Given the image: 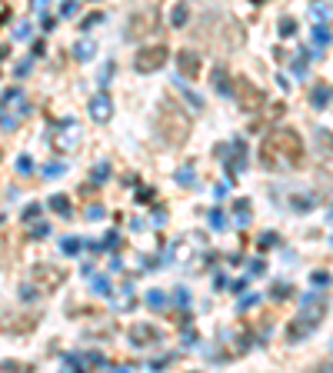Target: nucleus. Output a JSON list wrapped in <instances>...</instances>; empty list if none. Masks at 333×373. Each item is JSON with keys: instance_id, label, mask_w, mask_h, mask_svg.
<instances>
[{"instance_id": "f257e3e1", "label": "nucleus", "mask_w": 333, "mask_h": 373, "mask_svg": "<svg viewBox=\"0 0 333 373\" xmlns=\"http://www.w3.org/2000/svg\"><path fill=\"white\" fill-rule=\"evenodd\" d=\"M27 114H30L27 94L20 87H7L4 94H0V130H17Z\"/></svg>"}, {"instance_id": "4d7b16f0", "label": "nucleus", "mask_w": 333, "mask_h": 373, "mask_svg": "<svg viewBox=\"0 0 333 373\" xmlns=\"http://www.w3.org/2000/svg\"><path fill=\"white\" fill-rule=\"evenodd\" d=\"M33 4V10H47V4H50V0H30Z\"/></svg>"}, {"instance_id": "4468645a", "label": "nucleus", "mask_w": 333, "mask_h": 373, "mask_svg": "<svg viewBox=\"0 0 333 373\" xmlns=\"http://www.w3.org/2000/svg\"><path fill=\"white\" fill-rule=\"evenodd\" d=\"M330 97H333V90L327 87V83H317L313 94H310V107H313V110H323L330 103Z\"/></svg>"}, {"instance_id": "f8f14e48", "label": "nucleus", "mask_w": 333, "mask_h": 373, "mask_svg": "<svg viewBox=\"0 0 333 373\" xmlns=\"http://www.w3.org/2000/svg\"><path fill=\"white\" fill-rule=\"evenodd\" d=\"M173 87H177V90H180V94H183V100H187V107L200 114V110H203V97H200V94H194V90H190L187 83L180 80V77H173Z\"/></svg>"}, {"instance_id": "a211bd4d", "label": "nucleus", "mask_w": 333, "mask_h": 373, "mask_svg": "<svg viewBox=\"0 0 333 373\" xmlns=\"http://www.w3.org/2000/svg\"><path fill=\"white\" fill-rule=\"evenodd\" d=\"M173 180H177L180 187H194V184H197L194 164H183V167H177V170H173Z\"/></svg>"}, {"instance_id": "4be33fe9", "label": "nucleus", "mask_w": 333, "mask_h": 373, "mask_svg": "<svg viewBox=\"0 0 333 373\" xmlns=\"http://www.w3.org/2000/svg\"><path fill=\"white\" fill-rule=\"evenodd\" d=\"M307 67H310V54L307 50L296 54V60H293V77L296 80H307Z\"/></svg>"}, {"instance_id": "6e6552de", "label": "nucleus", "mask_w": 333, "mask_h": 373, "mask_svg": "<svg viewBox=\"0 0 333 373\" xmlns=\"http://www.w3.org/2000/svg\"><path fill=\"white\" fill-rule=\"evenodd\" d=\"M317 327H320V320H313V316L300 313V316H296V320H293V323L287 327V340H290V343H300L303 336H310V333H313Z\"/></svg>"}, {"instance_id": "2f4dec72", "label": "nucleus", "mask_w": 333, "mask_h": 373, "mask_svg": "<svg viewBox=\"0 0 333 373\" xmlns=\"http://www.w3.org/2000/svg\"><path fill=\"white\" fill-rule=\"evenodd\" d=\"M103 217H107V210H103L100 203H94V207H87V220H90V223H100Z\"/></svg>"}, {"instance_id": "f03ea898", "label": "nucleus", "mask_w": 333, "mask_h": 373, "mask_svg": "<svg viewBox=\"0 0 333 373\" xmlns=\"http://www.w3.org/2000/svg\"><path fill=\"white\" fill-rule=\"evenodd\" d=\"M153 130H157V137L164 140V144H183L187 133H190V120L177 107H160Z\"/></svg>"}, {"instance_id": "473e14b6", "label": "nucleus", "mask_w": 333, "mask_h": 373, "mask_svg": "<svg viewBox=\"0 0 333 373\" xmlns=\"http://www.w3.org/2000/svg\"><path fill=\"white\" fill-rule=\"evenodd\" d=\"M63 367H67V370H83V357H77V353H63Z\"/></svg>"}, {"instance_id": "bf43d9fd", "label": "nucleus", "mask_w": 333, "mask_h": 373, "mask_svg": "<svg viewBox=\"0 0 333 373\" xmlns=\"http://www.w3.org/2000/svg\"><path fill=\"white\" fill-rule=\"evenodd\" d=\"M330 243H333V237H330Z\"/></svg>"}, {"instance_id": "864d4df0", "label": "nucleus", "mask_w": 333, "mask_h": 373, "mask_svg": "<svg viewBox=\"0 0 333 373\" xmlns=\"http://www.w3.org/2000/svg\"><path fill=\"white\" fill-rule=\"evenodd\" d=\"M20 297H24V300H33V297H37V287H30V283H27L24 290H20Z\"/></svg>"}, {"instance_id": "393cba45", "label": "nucleus", "mask_w": 333, "mask_h": 373, "mask_svg": "<svg viewBox=\"0 0 333 373\" xmlns=\"http://www.w3.org/2000/svg\"><path fill=\"white\" fill-rule=\"evenodd\" d=\"M94 54H97V47L90 44V40H80V44L74 47V57H77V60H90Z\"/></svg>"}, {"instance_id": "412c9836", "label": "nucleus", "mask_w": 333, "mask_h": 373, "mask_svg": "<svg viewBox=\"0 0 333 373\" xmlns=\"http://www.w3.org/2000/svg\"><path fill=\"white\" fill-rule=\"evenodd\" d=\"M214 87H217V94H223V97H230L233 90H230V74H226L223 67H217L214 70Z\"/></svg>"}, {"instance_id": "58836bf2", "label": "nucleus", "mask_w": 333, "mask_h": 373, "mask_svg": "<svg viewBox=\"0 0 333 373\" xmlns=\"http://www.w3.org/2000/svg\"><path fill=\"white\" fill-rule=\"evenodd\" d=\"M40 214H44V207H40V203H30V207L24 210V220H37Z\"/></svg>"}, {"instance_id": "39448f33", "label": "nucleus", "mask_w": 333, "mask_h": 373, "mask_svg": "<svg viewBox=\"0 0 333 373\" xmlns=\"http://www.w3.org/2000/svg\"><path fill=\"white\" fill-rule=\"evenodd\" d=\"M177 77H180V80H197V77H200V54L197 50H177Z\"/></svg>"}, {"instance_id": "cd10ccee", "label": "nucleus", "mask_w": 333, "mask_h": 373, "mask_svg": "<svg viewBox=\"0 0 333 373\" xmlns=\"http://www.w3.org/2000/svg\"><path fill=\"white\" fill-rule=\"evenodd\" d=\"M207 220H210V227H214V230H223V227H226V214H223L220 207H214V210H210V214H207Z\"/></svg>"}, {"instance_id": "37998d69", "label": "nucleus", "mask_w": 333, "mask_h": 373, "mask_svg": "<svg viewBox=\"0 0 333 373\" xmlns=\"http://www.w3.org/2000/svg\"><path fill=\"white\" fill-rule=\"evenodd\" d=\"M260 247H264V250L267 247H277V234H273V230H267V234L260 237Z\"/></svg>"}, {"instance_id": "7c9ffc66", "label": "nucleus", "mask_w": 333, "mask_h": 373, "mask_svg": "<svg viewBox=\"0 0 333 373\" xmlns=\"http://www.w3.org/2000/svg\"><path fill=\"white\" fill-rule=\"evenodd\" d=\"M63 170H67V164H63V160H57V164H47V167H40V173H44V177H60Z\"/></svg>"}, {"instance_id": "9d476101", "label": "nucleus", "mask_w": 333, "mask_h": 373, "mask_svg": "<svg viewBox=\"0 0 333 373\" xmlns=\"http://www.w3.org/2000/svg\"><path fill=\"white\" fill-rule=\"evenodd\" d=\"M63 277H67V273L57 270V267H47V263H40V267H37L40 290H54V287H60V283H63Z\"/></svg>"}, {"instance_id": "72a5a7b5", "label": "nucleus", "mask_w": 333, "mask_h": 373, "mask_svg": "<svg viewBox=\"0 0 333 373\" xmlns=\"http://www.w3.org/2000/svg\"><path fill=\"white\" fill-rule=\"evenodd\" d=\"M267 273V263L264 260H250V267H247V277H264Z\"/></svg>"}, {"instance_id": "a878e982", "label": "nucleus", "mask_w": 333, "mask_h": 373, "mask_svg": "<svg viewBox=\"0 0 333 373\" xmlns=\"http://www.w3.org/2000/svg\"><path fill=\"white\" fill-rule=\"evenodd\" d=\"M107 177H110V164H107V160H100V164L94 167V173H90V180H94V187H100Z\"/></svg>"}, {"instance_id": "ea45409f", "label": "nucleus", "mask_w": 333, "mask_h": 373, "mask_svg": "<svg viewBox=\"0 0 333 373\" xmlns=\"http://www.w3.org/2000/svg\"><path fill=\"white\" fill-rule=\"evenodd\" d=\"M77 13V0H63L60 4V17H74Z\"/></svg>"}, {"instance_id": "a18cd8bd", "label": "nucleus", "mask_w": 333, "mask_h": 373, "mask_svg": "<svg viewBox=\"0 0 333 373\" xmlns=\"http://www.w3.org/2000/svg\"><path fill=\"white\" fill-rule=\"evenodd\" d=\"M117 243H120V234H117V230H110V234H107V240H103V250H113Z\"/></svg>"}, {"instance_id": "c03bdc74", "label": "nucleus", "mask_w": 333, "mask_h": 373, "mask_svg": "<svg viewBox=\"0 0 333 373\" xmlns=\"http://www.w3.org/2000/svg\"><path fill=\"white\" fill-rule=\"evenodd\" d=\"M97 24H103V13H90V17L83 20L80 27H83V30H90V27H97Z\"/></svg>"}, {"instance_id": "f3484780", "label": "nucleus", "mask_w": 333, "mask_h": 373, "mask_svg": "<svg viewBox=\"0 0 333 373\" xmlns=\"http://www.w3.org/2000/svg\"><path fill=\"white\" fill-rule=\"evenodd\" d=\"M313 144L320 147L323 157H333V137H330V130H323V127H320V130H313Z\"/></svg>"}, {"instance_id": "20e7f679", "label": "nucleus", "mask_w": 333, "mask_h": 373, "mask_svg": "<svg viewBox=\"0 0 333 373\" xmlns=\"http://www.w3.org/2000/svg\"><path fill=\"white\" fill-rule=\"evenodd\" d=\"M167 60H170V50L164 44L144 47V50H137V57H133V70H137V74H157Z\"/></svg>"}, {"instance_id": "5701e85b", "label": "nucleus", "mask_w": 333, "mask_h": 373, "mask_svg": "<svg viewBox=\"0 0 333 373\" xmlns=\"http://www.w3.org/2000/svg\"><path fill=\"white\" fill-rule=\"evenodd\" d=\"M147 307H150V310H164L167 307V293L164 290H147Z\"/></svg>"}, {"instance_id": "bb28decb", "label": "nucleus", "mask_w": 333, "mask_h": 373, "mask_svg": "<svg viewBox=\"0 0 333 373\" xmlns=\"http://www.w3.org/2000/svg\"><path fill=\"white\" fill-rule=\"evenodd\" d=\"M83 367H107V357L100 350H90V353H83Z\"/></svg>"}, {"instance_id": "2eb2a0df", "label": "nucleus", "mask_w": 333, "mask_h": 373, "mask_svg": "<svg viewBox=\"0 0 333 373\" xmlns=\"http://www.w3.org/2000/svg\"><path fill=\"white\" fill-rule=\"evenodd\" d=\"M313 44H317V50H327V47L333 44V33H330V27L327 24H313Z\"/></svg>"}, {"instance_id": "5fc2aeb1", "label": "nucleus", "mask_w": 333, "mask_h": 373, "mask_svg": "<svg viewBox=\"0 0 333 373\" xmlns=\"http://www.w3.org/2000/svg\"><path fill=\"white\" fill-rule=\"evenodd\" d=\"M223 287H226V277H223V273H217V277H214V290H223Z\"/></svg>"}, {"instance_id": "f704fd0d", "label": "nucleus", "mask_w": 333, "mask_h": 373, "mask_svg": "<svg viewBox=\"0 0 333 373\" xmlns=\"http://www.w3.org/2000/svg\"><path fill=\"white\" fill-rule=\"evenodd\" d=\"M293 33H296V24L290 17H283L280 20V37H293Z\"/></svg>"}, {"instance_id": "8fccbe9b", "label": "nucleus", "mask_w": 333, "mask_h": 373, "mask_svg": "<svg viewBox=\"0 0 333 373\" xmlns=\"http://www.w3.org/2000/svg\"><path fill=\"white\" fill-rule=\"evenodd\" d=\"M183 343H187V347H197V343H200V340H197V333H194V330H183Z\"/></svg>"}, {"instance_id": "e433bc0d", "label": "nucleus", "mask_w": 333, "mask_h": 373, "mask_svg": "<svg viewBox=\"0 0 333 373\" xmlns=\"http://www.w3.org/2000/svg\"><path fill=\"white\" fill-rule=\"evenodd\" d=\"M270 297H273V300H287V297H290V287H287V283H273Z\"/></svg>"}, {"instance_id": "c85d7f7f", "label": "nucleus", "mask_w": 333, "mask_h": 373, "mask_svg": "<svg viewBox=\"0 0 333 373\" xmlns=\"http://www.w3.org/2000/svg\"><path fill=\"white\" fill-rule=\"evenodd\" d=\"M170 24H173V27H183V24H187V4H177L173 10H170Z\"/></svg>"}, {"instance_id": "aec40b11", "label": "nucleus", "mask_w": 333, "mask_h": 373, "mask_svg": "<svg viewBox=\"0 0 333 373\" xmlns=\"http://www.w3.org/2000/svg\"><path fill=\"white\" fill-rule=\"evenodd\" d=\"M313 197H310V193H293V197H290V207H293L296 210V214H310V210H313Z\"/></svg>"}, {"instance_id": "1a4fd4ad", "label": "nucleus", "mask_w": 333, "mask_h": 373, "mask_svg": "<svg viewBox=\"0 0 333 373\" xmlns=\"http://www.w3.org/2000/svg\"><path fill=\"white\" fill-rule=\"evenodd\" d=\"M90 117H94V123H110V117H113V100L107 94H97L94 100H90Z\"/></svg>"}, {"instance_id": "7ed1b4c3", "label": "nucleus", "mask_w": 333, "mask_h": 373, "mask_svg": "<svg viewBox=\"0 0 333 373\" xmlns=\"http://www.w3.org/2000/svg\"><path fill=\"white\" fill-rule=\"evenodd\" d=\"M267 147H273V150H280V157H287L290 167L300 164L303 157V140L296 130H287V127H280V130H273L270 137H267Z\"/></svg>"}, {"instance_id": "c9c22d12", "label": "nucleus", "mask_w": 333, "mask_h": 373, "mask_svg": "<svg viewBox=\"0 0 333 373\" xmlns=\"http://www.w3.org/2000/svg\"><path fill=\"white\" fill-rule=\"evenodd\" d=\"M173 304H177V307H187V304H190V290L177 287V290H173Z\"/></svg>"}, {"instance_id": "dca6fc26", "label": "nucleus", "mask_w": 333, "mask_h": 373, "mask_svg": "<svg viewBox=\"0 0 333 373\" xmlns=\"http://www.w3.org/2000/svg\"><path fill=\"white\" fill-rule=\"evenodd\" d=\"M47 207L54 210V214H60V217H70L74 210H70V197L67 193H54L50 200H47Z\"/></svg>"}, {"instance_id": "6e6d98bb", "label": "nucleus", "mask_w": 333, "mask_h": 373, "mask_svg": "<svg viewBox=\"0 0 333 373\" xmlns=\"http://www.w3.org/2000/svg\"><path fill=\"white\" fill-rule=\"evenodd\" d=\"M110 270H113V273H120V270H124V260L113 257V260H110Z\"/></svg>"}, {"instance_id": "423d86ee", "label": "nucleus", "mask_w": 333, "mask_h": 373, "mask_svg": "<svg viewBox=\"0 0 333 373\" xmlns=\"http://www.w3.org/2000/svg\"><path fill=\"white\" fill-rule=\"evenodd\" d=\"M233 100H237L240 107L250 110V107H260V103H264V94H260L250 80H243V77H240V80H237V90H233Z\"/></svg>"}, {"instance_id": "de8ad7c7", "label": "nucleus", "mask_w": 333, "mask_h": 373, "mask_svg": "<svg viewBox=\"0 0 333 373\" xmlns=\"http://www.w3.org/2000/svg\"><path fill=\"white\" fill-rule=\"evenodd\" d=\"M30 37V24H20L17 30H13V40H27Z\"/></svg>"}, {"instance_id": "603ef678", "label": "nucleus", "mask_w": 333, "mask_h": 373, "mask_svg": "<svg viewBox=\"0 0 333 373\" xmlns=\"http://www.w3.org/2000/svg\"><path fill=\"white\" fill-rule=\"evenodd\" d=\"M247 280H250V277L237 280V283H226V287H230V293H243V290H247Z\"/></svg>"}, {"instance_id": "c756f323", "label": "nucleus", "mask_w": 333, "mask_h": 373, "mask_svg": "<svg viewBox=\"0 0 333 373\" xmlns=\"http://www.w3.org/2000/svg\"><path fill=\"white\" fill-rule=\"evenodd\" d=\"M60 250H63V253H80L83 243L77 240V237H63V240H60Z\"/></svg>"}, {"instance_id": "ddd939ff", "label": "nucleus", "mask_w": 333, "mask_h": 373, "mask_svg": "<svg viewBox=\"0 0 333 373\" xmlns=\"http://www.w3.org/2000/svg\"><path fill=\"white\" fill-rule=\"evenodd\" d=\"M170 260H177V263H190V260H194V243H190V240H177L173 247H170Z\"/></svg>"}, {"instance_id": "09e8293b", "label": "nucleus", "mask_w": 333, "mask_h": 373, "mask_svg": "<svg viewBox=\"0 0 333 373\" xmlns=\"http://www.w3.org/2000/svg\"><path fill=\"white\" fill-rule=\"evenodd\" d=\"M17 170H20V173H30V170H33V160H30V157H20V160H17Z\"/></svg>"}, {"instance_id": "052dcab7", "label": "nucleus", "mask_w": 333, "mask_h": 373, "mask_svg": "<svg viewBox=\"0 0 333 373\" xmlns=\"http://www.w3.org/2000/svg\"><path fill=\"white\" fill-rule=\"evenodd\" d=\"M313 4H317V0H313Z\"/></svg>"}, {"instance_id": "4c0bfd02", "label": "nucleus", "mask_w": 333, "mask_h": 373, "mask_svg": "<svg viewBox=\"0 0 333 373\" xmlns=\"http://www.w3.org/2000/svg\"><path fill=\"white\" fill-rule=\"evenodd\" d=\"M310 280H313V287H330V283H333V280H330V273H323V270H317Z\"/></svg>"}, {"instance_id": "b1692460", "label": "nucleus", "mask_w": 333, "mask_h": 373, "mask_svg": "<svg viewBox=\"0 0 333 373\" xmlns=\"http://www.w3.org/2000/svg\"><path fill=\"white\" fill-rule=\"evenodd\" d=\"M90 290H94L97 297H110V280H107V277H97V273H94V277H90Z\"/></svg>"}, {"instance_id": "13d9d810", "label": "nucleus", "mask_w": 333, "mask_h": 373, "mask_svg": "<svg viewBox=\"0 0 333 373\" xmlns=\"http://www.w3.org/2000/svg\"><path fill=\"white\" fill-rule=\"evenodd\" d=\"M330 220H333V210H330Z\"/></svg>"}, {"instance_id": "9b49d317", "label": "nucleus", "mask_w": 333, "mask_h": 373, "mask_svg": "<svg viewBox=\"0 0 333 373\" xmlns=\"http://www.w3.org/2000/svg\"><path fill=\"white\" fill-rule=\"evenodd\" d=\"M160 333L153 327H147V323H137V327L130 330V343L133 347H150V343H157Z\"/></svg>"}, {"instance_id": "a19ab883", "label": "nucleus", "mask_w": 333, "mask_h": 373, "mask_svg": "<svg viewBox=\"0 0 333 373\" xmlns=\"http://www.w3.org/2000/svg\"><path fill=\"white\" fill-rule=\"evenodd\" d=\"M110 77H113V63H103L100 77H97V80H100V87H107V83H110Z\"/></svg>"}, {"instance_id": "79ce46f5", "label": "nucleus", "mask_w": 333, "mask_h": 373, "mask_svg": "<svg viewBox=\"0 0 333 373\" xmlns=\"http://www.w3.org/2000/svg\"><path fill=\"white\" fill-rule=\"evenodd\" d=\"M47 234H50V223H37V227H33V234H30V237H33V240H44Z\"/></svg>"}, {"instance_id": "0eeeda50", "label": "nucleus", "mask_w": 333, "mask_h": 373, "mask_svg": "<svg viewBox=\"0 0 333 373\" xmlns=\"http://www.w3.org/2000/svg\"><path fill=\"white\" fill-rule=\"evenodd\" d=\"M50 144L57 147V150H74V147H80V130H77V123L70 120L67 127H60L57 133H50Z\"/></svg>"}, {"instance_id": "6ab92c4d", "label": "nucleus", "mask_w": 333, "mask_h": 373, "mask_svg": "<svg viewBox=\"0 0 333 373\" xmlns=\"http://www.w3.org/2000/svg\"><path fill=\"white\" fill-rule=\"evenodd\" d=\"M233 220H237V227H247V223H250V200H237L233 203Z\"/></svg>"}, {"instance_id": "49530a36", "label": "nucleus", "mask_w": 333, "mask_h": 373, "mask_svg": "<svg viewBox=\"0 0 333 373\" xmlns=\"http://www.w3.org/2000/svg\"><path fill=\"white\" fill-rule=\"evenodd\" d=\"M257 304H260V297H257V293H250V297L240 300V310H250V307H257Z\"/></svg>"}, {"instance_id": "3c124183", "label": "nucleus", "mask_w": 333, "mask_h": 373, "mask_svg": "<svg viewBox=\"0 0 333 373\" xmlns=\"http://www.w3.org/2000/svg\"><path fill=\"white\" fill-rule=\"evenodd\" d=\"M30 67H33V57L20 60V63H17V77H24V74H27V70H30Z\"/></svg>"}]
</instances>
